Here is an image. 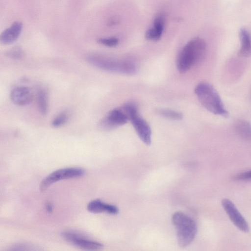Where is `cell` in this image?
I'll return each instance as SVG.
<instances>
[{"label": "cell", "mask_w": 251, "mask_h": 251, "mask_svg": "<svg viewBox=\"0 0 251 251\" xmlns=\"http://www.w3.org/2000/svg\"><path fill=\"white\" fill-rule=\"evenodd\" d=\"M206 48L205 41L199 37L190 40L179 52L176 59V67L181 73L188 71L203 57Z\"/></svg>", "instance_id": "1"}, {"label": "cell", "mask_w": 251, "mask_h": 251, "mask_svg": "<svg viewBox=\"0 0 251 251\" xmlns=\"http://www.w3.org/2000/svg\"><path fill=\"white\" fill-rule=\"evenodd\" d=\"M195 93L201 105L211 113L226 117L228 111L225 107L218 93L209 83L202 82L195 88Z\"/></svg>", "instance_id": "2"}, {"label": "cell", "mask_w": 251, "mask_h": 251, "mask_svg": "<svg viewBox=\"0 0 251 251\" xmlns=\"http://www.w3.org/2000/svg\"><path fill=\"white\" fill-rule=\"evenodd\" d=\"M87 61L92 65L100 69L126 75L136 73L137 68L132 62L121 60L99 54H90L86 57Z\"/></svg>", "instance_id": "3"}, {"label": "cell", "mask_w": 251, "mask_h": 251, "mask_svg": "<svg viewBox=\"0 0 251 251\" xmlns=\"http://www.w3.org/2000/svg\"><path fill=\"white\" fill-rule=\"evenodd\" d=\"M172 221L176 229L178 245L182 248L188 246L196 236L198 230L196 222L191 217L181 212L174 213Z\"/></svg>", "instance_id": "4"}, {"label": "cell", "mask_w": 251, "mask_h": 251, "mask_svg": "<svg viewBox=\"0 0 251 251\" xmlns=\"http://www.w3.org/2000/svg\"><path fill=\"white\" fill-rule=\"evenodd\" d=\"M85 171L80 168L70 167L54 171L45 177L41 182L40 188L41 191H46L53 183L63 179L79 177L83 176Z\"/></svg>", "instance_id": "5"}, {"label": "cell", "mask_w": 251, "mask_h": 251, "mask_svg": "<svg viewBox=\"0 0 251 251\" xmlns=\"http://www.w3.org/2000/svg\"><path fill=\"white\" fill-rule=\"evenodd\" d=\"M61 236L68 242L84 250H99L103 247L101 243L91 240L77 232L66 231L61 233Z\"/></svg>", "instance_id": "6"}, {"label": "cell", "mask_w": 251, "mask_h": 251, "mask_svg": "<svg viewBox=\"0 0 251 251\" xmlns=\"http://www.w3.org/2000/svg\"><path fill=\"white\" fill-rule=\"evenodd\" d=\"M222 206L232 223L240 230L248 232L250 227L248 222L232 201L228 199L222 201Z\"/></svg>", "instance_id": "7"}, {"label": "cell", "mask_w": 251, "mask_h": 251, "mask_svg": "<svg viewBox=\"0 0 251 251\" xmlns=\"http://www.w3.org/2000/svg\"><path fill=\"white\" fill-rule=\"evenodd\" d=\"M128 120L120 108H115L100 121V127L105 130L112 129L126 124Z\"/></svg>", "instance_id": "8"}, {"label": "cell", "mask_w": 251, "mask_h": 251, "mask_svg": "<svg viewBox=\"0 0 251 251\" xmlns=\"http://www.w3.org/2000/svg\"><path fill=\"white\" fill-rule=\"evenodd\" d=\"M141 141L146 145L151 143V130L148 123L138 114L133 116L129 120Z\"/></svg>", "instance_id": "9"}, {"label": "cell", "mask_w": 251, "mask_h": 251, "mask_svg": "<svg viewBox=\"0 0 251 251\" xmlns=\"http://www.w3.org/2000/svg\"><path fill=\"white\" fill-rule=\"evenodd\" d=\"M165 17L163 13H158L155 16L153 26L145 32V37L150 41H156L161 37L164 28Z\"/></svg>", "instance_id": "10"}, {"label": "cell", "mask_w": 251, "mask_h": 251, "mask_svg": "<svg viewBox=\"0 0 251 251\" xmlns=\"http://www.w3.org/2000/svg\"><path fill=\"white\" fill-rule=\"evenodd\" d=\"M10 99L15 104L24 106L30 103L33 99L31 90L25 86H18L12 89L10 93Z\"/></svg>", "instance_id": "11"}, {"label": "cell", "mask_w": 251, "mask_h": 251, "mask_svg": "<svg viewBox=\"0 0 251 251\" xmlns=\"http://www.w3.org/2000/svg\"><path fill=\"white\" fill-rule=\"evenodd\" d=\"M23 28L21 22H14L10 27L5 29L1 34L0 40L2 44L9 45L15 42L19 37Z\"/></svg>", "instance_id": "12"}, {"label": "cell", "mask_w": 251, "mask_h": 251, "mask_svg": "<svg viewBox=\"0 0 251 251\" xmlns=\"http://www.w3.org/2000/svg\"><path fill=\"white\" fill-rule=\"evenodd\" d=\"M87 210L93 213L106 212L115 215L119 212L118 207L115 205L106 203L100 200H94L89 202L87 206Z\"/></svg>", "instance_id": "13"}, {"label": "cell", "mask_w": 251, "mask_h": 251, "mask_svg": "<svg viewBox=\"0 0 251 251\" xmlns=\"http://www.w3.org/2000/svg\"><path fill=\"white\" fill-rule=\"evenodd\" d=\"M239 37L241 42L240 49L238 55L242 57H247L251 55V39L247 30L244 28L239 31Z\"/></svg>", "instance_id": "14"}, {"label": "cell", "mask_w": 251, "mask_h": 251, "mask_svg": "<svg viewBox=\"0 0 251 251\" xmlns=\"http://www.w3.org/2000/svg\"><path fill=\"white\" fill-rule=\"evenodd\" d=\"M235 129L240 137L247 141H251V124L245 120H238L235 124Z\"/></svg>", "instance_id": "15"}, {"label": "cell", "mask_w": 251, "mask_h": 251, "mask_svg": "<svg viewBox=\"0 0 251 251\" xmlns=\"http://www.w3.org/2000/svg\"><path fill=\"white\" fill-rule=\"evenodd\" d=\"M37 102L40 113L46 115L48 111V100L47 92L44 89H40L38 91Z\"/></svg>", "instance_id": "16"}, {"label": "cell", "mask_w": 251, "mask_h": 251, "mask_svg": "<svg viewBox=\"0 0 251 251\" xmlns=\"http://www.w3.org/2000/svg\"><path fill=\"white\" fill-rule=\"evenodd\" d=\"M156 112L159 115L174 120H180L183 119V115L177 111L168 109H159Z\"/></svg>", "instance_id": "17"}, {"label": "cell", "mask_w": 251, "mask_h": 251, "mask_svg": "<svg viewBox=\"0 0 251 251\" xmlns=\"http://www.w3.org/2000/svg\"><path fill=\"white\" fill-rule=\"evenodd\" d=\"M129 120L134 115L138 114L137 104L133 101H129L124 104L120 108Z\"/></svg>", "instance_id": "18"}, {"label": "cell", "mask_w": 251, "mask_h": 251, "mask_svg": "<svg viewBox=\"0 0 251 251\" xmlns=\"http://www.w3.org/2000/svg\"><path fill=\"white\" fill-rule=\"evenodd\" d=\"M6 54L8 57L11 58L20 59L24 56V51L21 47L16 46L8 50Z\"/></svg>", "instance_id": "19"}, {"label": "cell", "mask_w": 251, "mask_h": 251, "mask_svg": "<svg viewBox=\"0 0 251 251\" xmlns=\"http://www.w3.org/2000/svg\"><path fill=\"white\" fill-rule=\"evenodd\" d=\"M68 119V114L65 112H61L54 118L51 125L54 127H60L65 124Z\"/></svg>", "instance_id": "20"}, {"label": "cell", "mask_w": 251, "mask_h": 251, "mask_svg": "<svg viewBox=\"0 0 251 251\" xmlns=\"http://www.w3.org/2000/svg\"><path fill=\"white\" fill-rule=\"evenodd\" d=\"M98 43L108 47H114L119 44V39L116 37L100 38L97 41Z\"/></svg>", "instance_id": "21"}, {"label": "cell", "mask_w": 251, "mask_h": 251, "mask_svg": "<svg viewBox=\"0 0 251 251\" xmlns=\"http://www.w3.org/2000/svg\"><path fill=\"white\" fill-rule=\"evenodd\" d=\"M233 179L240 181H251V170L242 172L233 176Z\"/></svg>", "instance_id": "22"}, {"label": "cell", "mask_w": 251, "mask_h": 251, "mask_svg": "<svg viewBox=\"0 0 251 251\" xmlns=\"http://www.w3.org/2000/svg\"><path fill=\"white\" fill-rule=\"evenodd\" d=\"M30 247H32L31 246H30L28 244H26L25 243L22 244H18L14 246L13 248V249H12V250H28V248H30Z\"/></svg>", "instance_id": "23"}, {"label": "cell", "mask_w": 251, "mask_h": 251, "mask_svg": "<svg viewBox=\"0 0 251 251\" xmlns=\"http://www.w3.org/2000/svg\"><path fill=\"white\" fill-rule=\"evenodd\" d=\"M118 22L119 20L117 19L116 18H112L110 20H109L108 22V25L109 26H112L118 23Z\"/></svg>", "instance_id": "24"}, {"label": "cell", "mask_w": 251, "mask_h": 251, "mask_svg": "<svg viewBox=\"0 0 251 251\" xmlns=\"http://www.w3.org/2000/svg\"><path fill=\"white\" fill-rule=\"evenodd\" d=\"M46 209L48 212H51L53 209L52 204L50 203H48L46 205Z\"/></svg>", "instance_id": "25"}]
</instances>
